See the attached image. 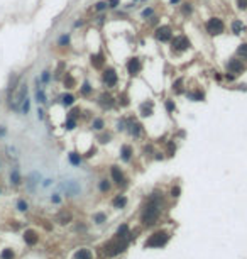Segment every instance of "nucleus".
<instances>
[{"label": "nucleus", "instance_id": "obj_1", "mask_svg": "<svg viewBox=\"0 0 247 259\" xmlns=\"http://www.w3.org/2000/svg\"><path fill=\"white\" fill-rule=\"evenodd\" d=\"M159 213H161V202L157 197H151L149 203L146 205L144 212H142V224H144L146 227H151L154 225V224L157 222V219H159Z\"/></svg>", "mask_w": 247, "mask_h": 259}, {"label": "nucleus", "instance_id": "obj_2", "mask_svg": "<svg viewBox=\"0 0 247 259\" xmlns=\"http://www.w3.org/2000/svg\"><path fill=\"white\" fill-rule=\"evenodd\" d=\"M168 241H169V234L164 232V230H159L146 241V247H163Z\"/></svg>", "mask_w": 247, "mask_h": 259}, {"label": "nucleus", "instance_id": "obj_3", "mask_svg": "<svg viewBox=\"0 0 247 259\" xmlns=\"http://www.w3.org/2000/svg\"><path fill=\"white\" fill-rule=\"evenodd\" d=\"M205 29H207V32L210 34V36H218V34H222L223 31H225V26H223V20H222V19L212 17V19L207 20Z\"/></svg>", "mask_w": 247, "mask_h": 259}, {"label": "nucleus", "instance_id": "obj_4", "mask_svg": "<svg viewBox=\"0 0 247 259\" xmlns=\"http://www.w3.org/2000/svg\"><path fill=\"white\" fill-rule=\"evenodd\" d=\"M127 249V241L122 237H119V241H112L105 246V254L107 256H117L120 252H124Z\"/></svg>", "mask_w": 247, "mask_h": 259}, {"label": "nucleus", "instance_id": "obj_5", "mask_svg": "<svg viewBox=\"0 0 247 259\" xmlns=\"http://www.w3.org/2000/svg\"><path fill=\"white\" fill-rule=\"evenodd\" d=\"M59 188H61V190L65 191V193L68 195V197H76V195L81 191L80 183H78V181H75V179H68V181L61 183V185H59Z\"/></svg>", "mask_w": 247, "mask_h": 259}, {"label": "nucleus", "instance_id": "obj_6", "mask_svg": "<svg viewBox=\"0 0 247 259\" xmlns=\"http://www.w3.org/2000/svg\"><path fill=\"white\" fill-rule=\"evenodd\" d=\"M27 98V83H20L19 85V90H17V93H15V97H14V110H19L20 109V105H22V102Z\"/></svg>", "mask_w": 247, "mask_h": 259}, {"label": "nucleus", "instance_id": "obj_7", "mask_svg": "<svg viewBox=\"0 0 247 259\" xmlns=\"http://www.w3.org/2000/svg\"><path fill=\"white\" fill-rule=\"evenodd\" d=\"M154 36H156V39L161 41V43H168V41L173 39V31H171L169 26H161L156 29Z\"/></svg>", "mask_w": 247, "mask_h": 259}, {"label": "nucleus", "instance_id": "obj_8", "mask_svg": "<svg viewBox=\"0 0 247 259\" xmlns=\"http://www.w3.org/2000/svg\"><path fill=\"white\" fill-rule=\"evenodd\" d=\"M171 44H173L175 51H185V49H188L191 46V43H190V39L186 36H176L175 39H171Z\"/></svg>", "mask_w": 247, "mask_h": 259}, {"label": "nucleus", "instance_id": "obj_9", "mask_svg": "<svg viewBox=\"0 0 247 259\" xmlns=\"http://www.w3.org/2000/svg\"><path fill=\"white\" fill-rule=\"evenodd\" d=\"M227 69H229V73H234V75H240L245 69V65H244V61L240 58L237 59H230L229 65H227Z\"/></svg>", "mask_w": 247, "mask_h": 259}, {"label": "nucleus", "instance_id": "obj_10", "mask_svg": "<svg viewBox=\"0 0 247 259\" xmlns=\"http://www.w3.org/2000/svg\"><path fill=\"white\" fill-rule=\"evenodd\" d=\"M103 81H105V85L107 87H115L117 85V81H119V76H117V73L115 71H113V69H105V71H103Z\"/></svg>", "mask_w": 247, "mask_h": 259}, {"label": "nucleus", "instance_id": "obj_11", "mask_svg": "<svg viewBox=\"0 0 247 259\" xmlns=\"http://www.w3.org/2000/svg\"><path fill=\"white\" fill-rule=\"evenodd\" d=\"M141 69H142V65H141V59L139 58H132V59H129V63H127V71H129V75H139L141 73Z\"/></svg>", "mask_w": 247, "mask_h": 259}, {"label": "nucleus", "instance_id": "obj_12", "mask_svg": "<svg viewBox=\"0 0 247 259\" xmlns=\"http://www.w3.org/2000/svg\"><path fill=\"white\" fill-rule=\"evenodd\" d=\"M24 241H26L29 246H36L37 241H39V237H37L36 230H32V229L26 230V232H24Z\"/></svg>", "mask_w": 247, "mask_h": 259}, {"label": "nucleus", "instance_id": "obj_13", "mask_svg": "<svg viewBox=\"0 0 247 259\" xmlns=\"http://www.w3.org/2000/svg\"><path fill=\"white\" fill-rule=\"evenodd\" d=\"M39 179H41V176H39V173H31L29 176H27V181H26V186H27V190H31L32 191L34 190V186L39 183Z\"/></svg>", "mask_w": 247, "mask_h": 259}, {"label": "nucleus", "instance_id": "obj_14", "mask_svg": "<svg viewBox=\"0 0 247 259\" xmlns=\"http://www.w3.org/2000/svg\"><path fill=\"white\" fill-rule=\"evenodd\" d=\"M112 179L117 183V185H120V183H124V173L120 171V168L119 166H112Z\"/></svg>", "mask_w": 247, "mask_h": 259}, {"label": "nucleus", "instance_id": "obj_15", "mask_svg": "<svg viewBox=\"0 0 247 259\" xmlns=\"http://www.w3.org/2000/svg\"><path fill=\"white\" fill-rule=\"evenodd\" d=\"M98 102H100L102 107H105V109H110V107L113 105V98H112V95H109V93H103Z\"/></svg>", "mask_w": 247, "mask_h": 259}, {"label": "nucleus", "instance_id": "obj_16", "mask_svg": "<svg viewBox=\"0 0 247 259\" xmlns=\"http://www.w3.org/2000/svg\"><path fill=\"white\" fill-rule=\"evenodd\" d=\"M132 153H134V149H132L129 144H124L122 146V151H120V154H122V159L124 161H129L132 157Z\"/></svg>", "mask_w": 247, "mask_h": 259}, {"label": "nucleus", "instance_id": "obj_17", "mask_svg": "<svg viewBox=\"0 0 247 259\" xmlns=\"http://www.w3.org/2000/svg\"><path fill=\"white\" fill-rule=\"evenodd\" d=\"M112 205H113L115 208H124L125 205H127V198L124 197V195H119V197H115V198H113Z\"/></svg>", "mask_w": 247, "mask_h": 259}, {"label": "nucleus", "instance_id": "obj_18", "mask_svg": "<svg viewBox=\"0 0 247 259\" xmlns=\"http://www.w3.org/2000/svg\"><path fill=\"white\" fill-rule=\"evenodd\" d=\"M10 183L12 185H20V173H19V168H12L10 171Z\"/></svg>", "mask_w": 247, "mask_h": 259}, {"label": "nucleus", "instance_id": "obj_19", "mask_svg": "<svg viewBox=\"0 0 247 259\" xmlns=\"http://www.w3.org/2000/svg\"><path fill=\"white\" fill-rule=\"evenodd\" d=\"M75 257H76V259H91L93 256H91V251H90V249L83 247V249H80V251L75 254Z\"/></svg>", "mask_w": 247, "mask_h": 259}, {"label": "nucleus", "instance_id": "obj_20", "mask_svg": "<svg viewBox=\"0 0 247 259\" xmlns=\"http://www.w3.org/2000/svg\"><path fill=\"white\" fill-rule=\"evenodd\" d=\"M237 56H239L240 59H244V61H247V43L240 44L239 49H237Z\"/></svg>", "mask_w": 247, "mask_h": 259}, {"label": "nucleus", "instance_id": "obj_21", "mask_svg": "<svg viewBox=\"0 0 247 259\" xmlns=\"http://www.w3.org/2000/svg\"><path fill=\"white\" fill-rule=\"evenodd\" d=\"M242 29H244V24H242V20L235 19V20L232 22V32H234V34H240V32H242Z\"/></svg>", "mask_w": 247, "mask_h": 259}, {"label": "nucleus", "instance_id": "obj_22", "mask_svg": "<svg viewBox=\"0 0 247 259\" xmlns=\"http://www.w3.org/2000/svg\"><path fill=\"white\" fill-rule=\"evenodd\" d=\"M36 102L37 103H46V93H44V90L41 87H37V90H36Z\"/></svg>", "mask_w": 247, "mask_h": 259}, {"label": "nucleus", "instance_id": "obj_23", "mask_svg": "<svg viewBox=\"0 0 247 259\" xmlns=\"http://www.w3.org/2000/svg\"><path fill=\"white\" fill-rule=\"evenodd\" d=\"M91 65H93L95 68H102V66H103V56L102 54L91 56Z\"/></svg>", "mask_w": 247, "mask_h": 259}, {"label": "nucleus", "instance_id": "obj_24", "mask_svg": "<svg viewBox=\"0 0 247 259\" xmlns=\"http://www.w3.org/2000/svg\"><path fill=\"white\" fill-rule=\"evenodd\" d=\"M69 163L73 164V166H80V163H81V156L78 153H69Z\"/></svg>", "mask_w": 247, "mask_h": 259}, {"label": "nucleus", "instance_id": "obj_25", "mask_svg": "<svg viewBox=\"0 0 247 259\" xmlns=\"http://www.w3.org/2000/svg\"><path fill=\"white\" fill-rule=\"evenodd\" d=\"M127 235H129V227H127V224H124V225H120L119 229H117V237L125 239Z\"/></svg>", "mask_w": 247, "mask_h": 259}, {"label": "nucleus", "instance_id": "obj_26", "mask_svg": "<svg viewBox=\"0 0 247 259\" xmlns=\"http://www.w3.org/2000/svg\"><path fill=\"white\" fill-rule=\"evenodd\" d=\"M58 222L59 224H68L71 222V213H68V212H61L58 215Z\"/></svg>", "mask_w": 247, "mask_h": 259}, {"label": "nucleus", "instance_id": "obj_27", "mask_svg": "<svg viewBox=\"0 0 247 259\" xmlns=\"http://www.w3.org/2000/svg\"><path fill=\"white\" fill-rule=\"evenodd\" d=\"M129 127H131V134L134 135V137H139V134H141V124L134 122V124H131Z\"/></svg>", "mask_w": 247, "mask_h": 259}, {"label": "nucleus", "instance_id": "obj_28", "mask_svg": "<svg viewBox=\"0 0 247 259\" xmlns=\"http://www.w3.org/2000/svg\"><path fill=\"white\" fill-rule=\"evenodd\" d=\"M91 85H90V81H83V85H81V88H80V91L83 93V95H90L91 93Z\"/></svg>", "mask_w": 247, "mask_h": 259}, {"label": "nucleus", "instance_id": "obj_29", "mask_svg": "<svg viewBox=\"0 0 247 259\" xmlns=\"http://www.w3.org/2000/svg\"><path fill=\"white\" fill-rule=\"evenodd\" d=\"M107 220V215L103 213V212H98V213H95L93 215V222L95 224H103Z\"/></svg>", "mask_w": 247, "mask_h": 259}, {"label": "nucleus", "instance_id": "obj_30", "mask_svg": "<svg viewBox=\"0 0 247 259\" xmlns=\"http://www.w3.org/2000/svg\"><path fill=\"white\" fill-rule=\"evenodd\" d=\"M141 115L142 117H149L151 113H153V107H151V103H149V107H147V103H144V105L141 107Z\"/></svg>", "mask_w": 247, "mask_h": 259}, {"label": "nucleus", "instance_id": "obj_31", "mask_svg": "<svg viewBox=\"0 0 247 259\" xmlns=\"http://www.w3.org/2000/svg\"><path fill=\"white\" fill-rule=\"evenodd\" d=\"M0 257H2V259H14L15 254H14V251H12V249H4V251H2V254H0Z\"/></svg>", "mask_w": 247, "mask_h": 259}, {"label": "nucleus", "instance_id": "obj_32", "mask_svg": "<svg viewBox=\"0 0 247 259\" xmlns=\"http://www.w3.org/2000/svg\"><path fill=\"white\" fill-rule=\"evenodd\" d=\"M61 102L65 103V105H73V103H75V97L69 95V93H68V95H63L61 97Z\"/></svg>", "mask_w": 247, "mask_h": 259}, {"label": "nucleus", "instance_id": "obj_33", "mask_svg": "<svg viewBox=\"0 0 247 259\" xmlns=\"http://www.w3.org/2000/svg\"><path fill=\"white\" fill-rule=\"evenodd\" d=\"M103 125H105V124H103V119H95L93 124H91V127H93L95 131H102Z\"/></svg>", "mask_w": 247, "mask_h": 259}, {"label": "nucleus", "instance_id": "obj_34", "mask_svg": "<svg viewBox=\"0 0 247 259\" xmlns=\"http://www.w3.org/2000/svg\"><path fill=\"white\" fill-rule=\"evenodd\" d=\"M188 97H190L191 100H196V102H200V100H203V98H205L203 91H195V93H190Z\"/></svg>", "mask_w": 247, "mask_h": 259}, {"label": "nucleus", "instance_id": "obj_35", "mask_svg": "<svg viewBox=\"0 0 247 259\" xmlns=\"http://www.w3.org/2000/svg\"><path fill=\"white\" fill-rule=\"evenodd\" d=\"M20 110H22V113H29V110H31V100L29 98H26L24 102H22Z\"/></svg>", "mask_w": 247, "mask_h": 259}, {"label": "nucleus", "instance_id": "obj_36", "mask_svg": "<svg viewBox=\"0 0 247 259\" xmlns=\"http://www.w3.org/2000/svg\"><path fill=\"white\" fill-rule=\"evenodd\" d=\"M109 190H110V183L107 181V179H102V181H100V191H102V193H107Z\"/></svg>", "mask_w": 247, "mask_h": 259}, {"label": "nucleus", "instance_id": "obj_37", "mask_svg": "<svg viewBox=\"0 0 247 259\" xmlns=\"http://www.w3.org/2000/svg\"><path fill=\"white\" fill-rule=\"evenodd\" d=\"M65 87L66 88H73V87H75V80H73V76H69V75H66V76H65Z\"/></svg>", "mask_w": 247, "mask_h": 259}, {"label": "nucleus", "instance_id": "obj_38", "mask_svg": "<svg viewBox=\"0 0 247 259\" xmlns=\"http://www.w3.org/2000/svg\"><path fill=\"white\" fill-rule=\"evenodd\" d=\"M58 44H59V46H66V44H69V36H68V34H63V36L59 37Z\"/></svg>", "mask_w": 247, "mask_h": 259}, {"label": "nucleus", "instance_id": "obj_39", "mask_svg": "<svg viewBox=\"0 0 247 259\" xmlns=\"http://www.w3.org/2000/svg\"><path fill=\"white\" fill-rule=\"evenodd\" d=\"M17 208H19L20 212H26L27 208H29V205H27V202H24V200H19V202H17Z\"/></svg>", "mask_w": 247, "mask_h": 259}, {"label": "nucleus", "instance_id": "obj_40", "mask_svg": "<svg viewBox=\"0 0 247 259\" xmlns=\"http://www.w3.org/2000/svg\"><path fill=\"white\" fill-rule=\"evenodd\" d=\"M49 80H51V73H49V71H42L41 81H42V83H49Z\"/></svg>", "mask_w": 247, "mask_h": 259}, {"label": "nucleus", "instance_id": "obj_41", "mask_svg": "<svg viewBox=\"0 0 247 259\" xmlns=\"http://www.w3.org/2000/svg\"><path fill=\"white\" fill-rule=\"evenodd\" d=\"M107 5H109L107 2H98V4L95 5V10H97V12H103L107 9Z\"/></svg>", "mask_w": 247, "mask_h": 259}, {"label": "nucleus", "instance_id": "obj_42", "mask_svg": "<svg viewBox=\"0 0 247 259\" xmlns=\"http://www.w3.org/2000/svg\"><path fill=\"white\" fill-rule=\"evenodd\" d=\"M175 109H176V105H175V102L173 100H166V110L168 112H175Z\"/></svg>", "mask_w": 247, "mask_h": 259}, {"label": "nucleus", "instance_id": "obj_43", "mask_svg": "<svg viewBox=\"0 0 247 259\" xmlns=\"http://www.w3.org/2000/svg\"><path fill=\"white\" fill-rule=\"evenodd\" d=\"M75 125H76L75 119H71V117H69L68 120H66V129H68V131H71V129H75Z\"/></svg>", "mask_w": 247, "mask_h": 259}, {"label": "nucleus", "instance_id": "obj_44", "mask_svg": "<svg viewBox=\"0 0 247 259\" xmlns=\"http://www.w3.org/2000/svg\"><path fill=\"white\" fill-rule=\"evenodd\" d=\"M175 151H176L175 142H173V141H169V142H168V153H169V156H173V154H175Z\"/></svg>", "mask_w": 247, "mask_h": 259}, {"label": "nucleus", "instance_id": "obj_45", "mask_svg": "<svg viewBox=\"0 0 247 259\" xmlns=\"http://www.w3.org/2000/svg\"><path fill=\"white\" fill-rule=\"evenodd\" d=\"M153 12H154V10H153L151 7H149V9H144V10H142V17H144V19L151 17V15H153Z\"/></svg>", "mask_w": 247, "mask_h": 259}, {"label": "nucleus", "instance_id": "obj_46", "mask_svg": "<svg viewBox=\"0 0 247 259\" xmlns=\"http://www.w3.org/2000/svg\"><path fill=\"white\" fill-rule=\"evenodd\" d=\"M181 10H183V14H185V15L191 14V5H190V4H183V9H181Z\"/></svg>", "mask_w": 247, "mask_h": 259}, {"label": "nucleus", "instance_id": "obj_47", "mask_svg": "<svg viewBox=\"0 0 247 259\" xmlns=\"http://www.w3.org/2000/svg\"><path fill=\"white\" fill-rule=\"evenodd\" d=\"M179 193H181V190H179V186H173V188H171V195H173V197H179Z\"/></svg>", "mask_w": 247, "mask_h": 259}, {"label": "nucleus", "instance_id": "obj_48", "mask_svg": "<svg viewBox=\"0 0 247 259\" xmlns=\"http://www.w3.org/2000/svg\"><path fill=\"white\" fill-rule=\"evenodd\" d=\"M51 202H53V203H59V202H61V197H59L58 193H56V195H51Z\"/></svg>", "mask_w": 247, "mask_h": 259}, {"label": "nucleus", "instance_id": "obj_49", "mask_svg": "<svg viewBox=\"0 0 247 259\" xmlns=\"http://www.w3.org/2000/svg\"><path fill=\"white\" fill-rule=\"evenodd\" d=\"M100 139H102L100 142H109L110 139H112V135H110V134H103V135H102V137H100Z\"/></svg>", "mask_w": 247, "mask_h": 259}, {"label": "nucleus", "instance_id": "obj_50", "mask_svg": "<svg viewBox=\"0 0 247 259\" xmlns=\"http://www.w3.org/2000/svg\"><path fill=\"white\" fill-rule=\"evenodd\" d=\"M237 4L240 9H247V0H237Z\"/></svg>", "mask_w": 247, "mask_h": 259}, {"label": "nucleus", "instance_id": "obj_51", "mask_svg": "<svg viewBox=\"0 0 247 259\" xmlns=\"http://www.w3.org/2000/svg\"><path fill=\"white\" fill-rule=\"evenodd\" d=\"M107 4H109L110 7H117V5H119V0H107Z\"/></svg>", "mask_w": 247, "mask_h": 259}, {"label": "nucleus", "instance_id": "obj_52", "mask_svg": "<svg viewBox=\"0 0 247 259\" xmlns=\"http://www.w3.org/2000/svg\"><path fill=\"white\" fill-rule=\"evenodd\" d=\"M225 78H227V80H230V81H232V80H235V75H234V73H227V75H225Z\"/></svg>", "mask_w": 247, "mask_h": 259}, {"label": "nucleus", "instance_id": "obj_53", "mask_svg": "<svg viewBox=\"0 0 247 259\" xmlns=\"http://www.w3.org/2000/svg\"><path fill=\"white\" fill-rule=\"evenodd\" d=\"M37 119H44V112H42V109H37Z\"/></svg>", "mask_w": 247, "mask_h": 259}, {"label": "nucleus", "instance_id": "obj_54", "mask_svg": "<svg viewBox=\"0 0 247 259\" xmlns=\"http://www.w3.org/2000/svg\"><path fill=\"white\" fill-rule=\"evenodd\" d=\"M51 181H53V179H44L42 186H49V185H51Z\"/></svg>", "mask_w": 247, "mask_h": 259}, {"label": "nucleus", "instance_id": "obj_55", "mask_svg": "<svg viewBox=\"0 0 247 259\" xmlns=\"http://www.w3.org/2000/svg\"><path fill=\"white\" fill-rule=\"evenodd\" d=\"M179 0H171V4H178Z\"/></svg>", "mask_w": 247, "mask_h": 259}]
</instances>
